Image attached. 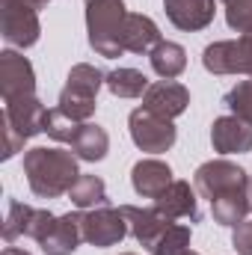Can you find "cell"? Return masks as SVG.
Listing matches in <instances>:
<instances>
[{"label":"cell","mask_w":252,"mask_h":255,"mask_svg":"<svg viewBox=\"0 0 252 255\" xmlns=\"http://www.w3.org/2000/svg\"><path fill=\"white\" fill-rule=\"evenodd\" d=\"M68 199L77 211H92V208H101V205H110L107 199V187L98 175H80L74 181V187L68 190Z\"/></svg>","instance_id":"obj_22"},{"label":"cell","mask_w":252,"mask_h":255,"mask_svg":"<svg viewBox=\"0 0 252 255\" xmlns=\"http://www.w3.org/2000/svg\"><path fill=\"white\" fill-rule=\"evenodd\" d=\"M211 145L220 154H247L252 151V125L238 116H220L211 125Z\"/></svg>","instance_id":"obj_15"},{"label":"cell","mask_w":252,"mask_h":255,"mask_svg":"<svg viewBox=\"0 0 252 255\" xmlns=\"http://www.w3.org/2000/svg\"><path fill=\"white\" fill-rule=\"evenodd\" d=\"M172 181L175 178H172L169 163H163L157 157H142L130 169V184H133L136 196H142V199H157Z\"/></svg>","instance_id":"obj_16"},{"label":"cell","mask_w":252,"mask_h":255,"mask_svg":"<svg viewBox=\"0 0 252 255\" xmlns=\"http://www.w3.org/2000/svg\"><path fill=\"white\" fill-rule=\"evenodd\" d=\"M104 86L116 98H142L151 83H148V77L139 68H116V71L107 74V83Z\"/></svg>","instance_id":"obj_23"},{"label":"cell","mask_w":252,"mask_h":255,"mask_svg":"<svg viewBox=\"0 0 252 255\" xmlns=\"http://www.w3.org/2000/svg\"><path fill=\"white\" fill-rule=\"evenodd\" d=\"M223 104L232 110V116H238V119H244V122H250L252 125V77L250 80L235 83V86L226 92Z\"/></svg>","instance_id":"obj_25"},{"label":"cell","mask_w":252,"mask_h":255,"mask_svg":"<svg viewBox=\"0 0 252 255\" xmlns=\"http://www.w3.org/2000/svg\"><path fill=\"white\" fill-rule=\"evenodd\" d=\"M107 83V74L101 68L89 63H77L71 65L65 86L57 98V107L63 110L65 116L77 119V122H89L98 110V89Z\"/></svg>","instance_id":"obj_4"},{"label":"cell","mask_w":252,"mask_h":255,"mask_svg":"<svg viewBox=\"0 0 252 255\" xmlns=\"http://www.w3.org/2000/svg\"><path fill=\"white\" fill-rule=\"evenodd\" d=\"M160 217L166 220H190V223H199V199H196V187H190V181H172L166 190L160 193L151 205Z\"/></svg>","instance_id":"obj_12"},{"label":"cell","mask_w":252,"mask_h":255,"mask_svg":"<svg viewBox=\"0 0 252 255\" xmlns=\"http://www.w3.org/2000/svg\"><path fill=\"white\" fill-rule=\"evenodd\" d=\"M122 255H136V253H122Z\"/></svg>","instance_id":"obj_33"},{"label":"cell","mask_w":252,"mask_h":255,"mask_svg":"<svg viewBox=\"0 0 252 255\" xmlns=\"http://www.w3.org/2000/svg\"><path fill=\"white\" fill-rule=\"evenodd\" d=\"M163 9H166V18L187 33L205 30L217 15L214 0H163Z\"/></svg>","instance_id":"obj_17"},{"label":"cell","mask_w":252,"mask_h":255,"mask_svg":"<svg viewBox=\"0 0 252 255\" xmlns=\"http://www.w3.org/2000/svg\"><path fill=\"white\" fill-rule=\"evenodd\" d=\"M250 211H252V178H250Z\"/></svg>","instance_id":"obj_32"},{"label":"cell","mask_w":252,"mask_h":255,"mask_svg":"<svg viewBox=\"0 0 252 255\" xmlns=\"http://www.w3.org/2000/svg\"><path fill=\"white\" fill-rule=\"evenodd\" d=\"M80 125H83V122H77V119L65 116L60 107H54V110L48 113V122H45V133H48L51 139H57V142H68V145H71V139L77 136Z\"/></svg>","instance_id":"obj_26"},{"label":"cell","mask_w":252,"mask_h":255,"mask_svg":"<svg viewBox=\"0 0 252 255\" xmlns=\"http://www.w3.org/2000/svg\"><path fill=\"white\" fill-rule=\"evenodd\" d=\"M202 65L211 74H247L252 77V30L238 39H223L205 48Z\"/></svg>","instance_id":"obj_6"},{"label":"cell","mask_w":252,"mask_h":255,"mask_svg":"<svg viewBox=\"0 0 252 255\" xmlns=\"http://www.w3.org/2000/svg\"><path fill=\"white\" fill-rule=\"evenodd\" d=\"M24 142H27V139H24V136H21L12 125H9V122H6V116H3V154H0V157H3V160L15 157V154L24 148Z\"/></svg>","instance_id":"obj_28"},{"label":"cell","mask_w":252,"mask_h":255,"mask_svg":"<svg viewBox=\"0 0 252 255\" xmlns=\"http://www.w3.org/2000/svg\"><path fill=\"white\" fill-rule=\"evenodd\" d=\"M193 187L202 199L211 202V214L214 223L235 229L247 220L250 211V175L244 166L220 157V160H208L196 169L193 175Z\"/></svg>","instance_id":"obj_1"},{"label":"cell","mask_w":252,"mask_h":255,"mask_svg":"<svg viewBox=\"0 0 252 255\" xmlns=\"http://www.w3.org/2000/svg\"><path fill=\"white\" fill-rule=\"evenodd\" d=\"M54 214L48 208H33V205H24L18 199H9L6 202V220H3V241L6 244H15L18 238H33V241H42L48 235V229L54 226Z\"/></svg>","instance_id":"obj_8"},{"label":"cell","mask_w":252,"mask_h":255,"mask_svg":"<svg viewBox=\"0 0 252 255\" xmlns=\"http://www.w3.org/2000/svg\"><path fill=\"white\" fill-rule=\"evenodd\" d=\"M0 92H3V101L21 98V95H36V71L24 54H18V51L0 54Z\"/></svg>","instance_id":"obj_10"},{"label":"cell","mask_w":252,"mask_h":255,"mask_svg":"<svg viewBox=\"0 0 252 255\" xmlns=\"http://www.w3.org/2000/svg\"><path fill=\"white\" fill-rule=\"evenodd\" d=\"M12 3H27V6H33V9H39V12H42V9L48 6V0H12Z\"/></svg>","instance_id":"obj_30"},{"label":"cell","mask_w":252,"mask_h":255,"mask_svg":"<svg viewBox=\"0 0 252 255\" xmlns=\"http://www.w3.org/2000/svg\"><path fill=\"white\" fill-rule=\"evenodd\" d=\"M232 247L238 250V255H252V220H244L241 226H235Z\"/></svg>","instance_id":"obj_29"},{"label":"cell","mask_w":252,"mask_h":255,"mask_svg":"<svg viewBox=\"0 0 252 255\" xmlns=\"http://www.w3.org/2000/svg\"><path fill=\"white\" fill-rule=\"evenodd\" d=\"M148 63H151V68H154L157 77H163V80H175V77L187 68V51H184L178 42L163 39V42L148 54Z\"/></svg>","instance_id":"obj_21"},{"label":"cell","mask_w":252,"mask_h":255,"mask_svg":"<svg viewBox=\"0 0 252 255\" xmlns=\"http://www.w3.org/2000/svg\"><path fill=\"white\" fill-rule=\"evenodd\" d=\"M0 33L6 39V45L12 48H33L42 36V24H39V9L27 6V3H12V0H0Z\"/></svg>","instance_id":"obj_7"},{"label":"cell","mask_w":252,"mask_h":255,"mask_svg":"<svg viewBox=\"0 0 252 255\" xmlns=\"http://www.w3.org/2000/svg\"><path fill=\"white\" fill-rule=\"evenodd\" d=\"M190 226H181V223H169L166 232L151 244V255H187L190 253Z\"/></svg>","instance_id":"obj_24"},{"label":"cell","mask_w":252,"mask_h":255,"mask_svg":"<svg viewBox=\"0 0 252 255\" xmlns=\"http://www.w3.org/2000/svg\"><path fill=\"white\" fill-rule=\"evenodd\" d=\"M160 42H163V36H160L157 24L148 15L127 12L125 27H122V48H125V54H151Z\"/></svg>","instance_id":"obj_19"},{"label":"cell","mask_w":252,"mask_h":255,"mask_svg":"<svg viewBox=\"0 0 252 255\" xmlns=\"http://www.w3.org/2000/svg\"><path fill=\"white\" fill-rule=\"evenodd\" d=\"M3 116L6 122L15 128L24 139L36 136V133H45V122H48V107L36 98V95H21V98H12V101H3Z\"/></svg>","instance_id":"obj_11"},{"label":"cell","mask_w":252,"mask_h":255,"mask_svg":"<svg viewBox=\"0 0 252 255\" xmlns=\"http://www.w3.org/2000/svg\"><path fill=\"white\" fill-rule=\"evenodd\" d=\"M71 151L77 154V160H86V163H98L107 157L110 151V133L101 125H92V122H83L77 136L71 139Z\"/></svg>","instance_id":"obj_20"},{"label":"cell","mask_w":252,"mask_h":255,"mask_svg":"<svg viewBox=\"0 0 252 255\" xmlns=\"http://www.w3.org/2000/svg\"><path fill=\"white\" fill-rule=\"evenodd\" d=\"M187 255H199V253H187Z\"/></svg>","instance_id":"obj_34"},{"label":"cell","mask_w":252,"mask_h":255,"mask_svg":"<svg viewBox=\"0 0 252 255\" xmlns=\"http://www.w3.org/2000/svg\"><path fill=\"white\" fill-rule=\"evenodd\" d=\"M3 255H30V253H27V250H18V247H6Z\"/></svg>","instance_id":"obj_31"},{"label":"cell","mask_w":252,"mask_h":255,"mask_svg":"<svg viewBox=\"0 0 252 255\" xmlns=\"http://www.w3.org/2000/svg\"><path fill=\"white\" fill-rule=\"evenodd\" d=\"M119 211L125 214L127 220V235L136 241V244H142L145 250H151V244L166 232V226L172 223V220H166V217H160L154 208H136V205H119Z\"/></svg>","instance_id":"obj_18"},{"label":"cell","mask_w":252,"mask_h":255,"mask_svg":"<svg viewBox=\"0 0 252 255\" xmlns=\"http://www.w3.org/2000/svg\"><path fill=\"white\" fill-rule=\"evenodd\" d=\"M24 175H27L30 190L39 199H60V196H68V190L83 172L77 169L74 151L36 145L24 151Z\"/></svg>","instance_id":"obj_2"},{"label":"cell","mask_w":252,"mask_h":255,"mask_svg":"<svg viewBox=\"0 0 252 255\" xmlns=\"http://www.w3.org/2000/svg\"><path fill=\"white\" fill-rule=\"evenodd\" d=\"M86 3V33L89 48L98 57L116 60L125 54L122 48V27H125L127 9L125 0H83Z\"/></svg>","instance_id":"obj_3"},{"label":"cell","mask_w":252,"mask_h":255,"mask_svg":"<svg viewBox=\"0 0 252 255\" xmlns=\"http://www.w3.org/2000/svg\"><path fill=\"white\" fill-rule=\"evenodd\" d=\"M226 6V24L238 33L252 30V0H223Z\"/></svg>","instance_id":"obj_27"},{"label":"cell","mask_w":252,"mask_h":255,"mask_svg":"<svg viewBox=\"0 0 252 255\" xmlns=\"http://www.w3.org/2000/svg\"><path fill=\"white\" fill-rule=\"evenodd\" d=\"M127 130H130V139L139 151H148V154H163L175 145L178 139V130L172 125V119L166 116H157L145 107H136L130 110L127 116Z\"/></svg>","instance_id":"obj_5"},{"label":"cell","mask_w":252,"mask_h":255,"mask_svg":"<svg viewBox=\"0 0 252 255\" xmlns=\"http://www.w3.org/2000/svg\"><path fill=\"white\" fill-rule=\"evenodd\" d=\"M125 235H127V220L119 208L101 205V208L83 211V241L86 244H92L98 250H107V247L122 244Z\"/></svg>","instance_id":"obj_9"},{"label":"cell","mask_w":252,"mask_h":255,"mask_svg":"<svg viewBox=\"0 0 252 255\" xmlns=\"http://www.w3.org/2000/svg\"><path fill=\"white\" fill-rule=\"evenodd\" d=\"M83 244V211H71L54 220L48 235L39 241L45 255H71Z\"/></svg>","instance_id":"obj_13"},{"label":"cell","mask_w":252,"mask_h":255,"mask_svg":"<svg viewBox=\"0 0 252 255\" xmlns=\"http://www.w3.org/2000/svg\"><path fill=\"white\" fill-rule=\"evenodd\" d=\"M142 107L157 113V116H166V119H178L184 110L190 107V89L175 83V80H157L145 89L142 95Z\"/></svg>","instance_id":"obj_14"}]
</instances>
